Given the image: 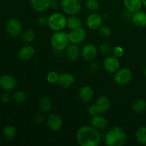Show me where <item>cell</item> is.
I'll list each match as a JSON object with an SVG mask.
<instances>
[{
  "mask_svg": "<svg viewBox=\"0 0 146 146\" xmlns=\"http://www.w3.org/2000/svg\"><path fill=\"white\" fill-rule=\"evenodd\" d=\"M1 101H2L3 103H5V104L9 102V101H10L9 94H4L2 96H1Z\"/></svg>",
  "mask_w": 146,
  "mask_h": 146,
  "instance_id": "8d00e7d4",
  "label": "cell"
},
{
  "mask_svg": "<svg viewBox=\"0 0 146 146\" xmlns=\"http://www.w3.org/2000/svg\"><path fill=\"white\" fill-rule=\"evenodd\" d=\"M78 96L80 100L84 103H88L93 99L94 91L89 86H84L78 91Z\"/></svg>",
  "mask_w": 146,
  "mask_h": 146,
  "instance_id": "e0dca14e",
  "label": "cell"
},
{
  "mask_svg": "<svg viewBox=\"0 0 146 146\" xmlns=\"http://www.w3.org/2000/svg\"><path fill=\"white\" fill-rule=\"evenodd\" d=\"M104 141L108 146H122L126 141V133L121 127H113L106 133Z\"/></svg>",
  "mask_w": 146,
  "mask_h": 146,
  "instance_id": "7a4b0ae2",
  "label": "cell"
},
{
  "mask_svg": "<svg viewBox=\"0 0 146 146\" xmlns=\"http://www.w3.org/2000/svg\"><path fill=\"white\" fill-rule=\"evenodd\" d=\"M142 3L144 6L146 7V0H142Z\"/></svg>",
  "mask_w": 146,
  "mask_h": 146,
  "instance_id": "60d3db41",
  "label": "cell"
},
{
  "mask_svg": "<svg viewBox=\"0 0 146 146\" xmlns=\"http://www.w3.org/2000/svg\"><path fill=\"white\" fill-rule=\"evenodd\" d=\"M36 38V34L33 30H27L21 33V39L25 43H31Z\"/></svg>",
  "mask_w": 146,
  "mask_h": 146,
  "instance_id": "83f0119b",
  "label": "cell"
},
{
  "mask_svg": "<svg viewBox=\"0 0 146 146\" xmlns=\"http://www.w3.org/2000/svg\"><path fill=\"white\" fill-rule=\"evenodd\" d=\"M98 68V65L96 64V63L94 62V63H91V65H90V70L92 71H97Z\"/></svg>",
  "mask_w": 146,
  "mask_h": 146,
  "instance_id": "f35d334b",
  "label": "cell"
},
{
  "mask_svg": "<svg viewBox=\"0 0 146 146\" xmlns=\"http://www.w3.org/2000/svg\"><path fill=\"white\" fill-rule=\"evenodd\" d=\"M44 116L42 114H38L35 117V121L37 123H41L44 122Z\"/></svg>",
  "mask_w": 146,
  "mask_h": 146,
  "instance_id": "74e56055",
  "label": "cell"
},
{
  "mask_svg": "<svg viewBox=\"0 0 146 146\" xmlns=\"http://www.w3.org/2000/svg\"><path fill=\"white\" fill-rule=\"evenodd\" d=\"M34 48L31 45H25L21 47L18 52V56L21 61H28L33 57Z\"/></svg>",
  "mask_w": 146,
  "mask_h": 146,
  "instance_id": "d6986e66",
  "label": "cell"
},
{
  "mask_svg": "<svg viewBox=\"0 0 146 146\" xmlns=\"http://www.w3.org/2000/svg\"><path fill=\"white\" fill-rule=\"evenodd\" d=\"M125 9L132 14L140 11L142 8V0H123Z\"/></svg>",
  "mask_w": 146,
  "mask_h": 146,
  "instance_id": "44dd1931",
  "label": "cell"
},
{
  "mask_svg": "<svg viewBox=\"0 0 146 146\" xmlns=\"http://www.w3.org/2000/svg\"><path fill=\"white\" fill-rule=\"evenodd\" d=\"M98 31H99V34H101V36H102L103 37H105V38L110 36L111 34V29L106 26H101L98 29Z\"/></svg>",
  "mask_w": 146,
  "mask_h": 146,
  "instance_id": "d6a6232c",
  "label": "cell"
},
{
  "mask_svg": "<svg viewBox=\"0 0 146 146\" xmlns=\"http://www.w3.org/2000/svg\"><path fill=\"white\" fill-rule=\"evenodd\" d=\"M86 7L92 12H96L100 8V4L98 0H86Z\"/></svg>",
  "mask_w": 146,
  "mask_h": 146,
  "instance_id": "f1b7e54d",
  "label": "cell"
},
{
  "mask_svg": "<svg viewBox=\"0 0 146 146\" xmlns=\"http://www.w3.org/2000/svg\"><path fill=\"white\" fill-rule=\"evenodd\" d=\"M37 24L41 27H44L46 24H48V19L46 17H44V16H40L37 18L36 20Z\"/></svg>",
  "mask_w": 146,
  "mask_h": 146,
  "instance_id": "d590c367",
  "label": "cell"
},
{
  "mask_svg": "<svg viewBox=\"0 0 146 146\" xmlns=\"http://www.w3.org/2000/svg\"><path fill=\"white\" fill-rule=\"evenodd\" d=\"M86 22L88 28L92 30H96L102 26L103 18L98 13L93 12L87 17Z\"/></svg>",
  "mask_w": 146,
  "mask_h": 146,
  "instance_id": "8fae6325",
  "label": "cell"
},
{
  "mask_svg": "<svg viewBox=\"0 0 146 146\" xmlns=\"http://www.w3.org/2000/svg\"><path fill=\"white\" fill-rule=\"evenodd\" d=\"M121 63L117 57L108 56L104 61V68L107 72L115 73L120 68Z\"/></svg>",
  "mask_w": 146,
  "mask_h": 146,
  "instance_id": "30bf717a",
  "label": "cell"
},
{
  "mask_svg": "<svg viewBox=\"0 0 146 146\" xmlns=\"http://www.w3.org/2000/svg\"><path fill=\"white\" fill-rule=\"evenodd\" d=\"M76 138L80 146H98L101 136L98 130L92 125H83L77 131Z\"/></svg>",
  "mask_w": 146,
  "mask_h": 146,
  "instance_id": "6da1fadb",
  "label": "cell"
},
{
  "mask_svg": "<svg viewBox=\"0 0 146 146\" xmlns=\"http://www.w3.org/2000/svg\"><path fill=\"white\" fill-rule=\"evenodd\" d=\"M135 138L137 141L143 145H146V126H141L135 132Z\"/></svg>",
  "mask_w": 146,
  "mask_h": 146,
  "instance_id": "4316f807",
  "label": "cell"
},
{
  "mask_svg": "<svg viewBox=\"0 0 146 146\" xmlns=\"http://www.w3.org/2000/svg\"><path fill=\"white\" fill-rule=\"evenodd\" d=\"M58 78H59V74L56 71H51L48 72V74H47V81L51 84H55L58 83Z\"/></svg>",
  "mask_w": 146,
  "mask_h": 146,
  "instance_id": "4dcf8cb0",
  "label": "cell"
},
{
  "mask_svg": "<svg viewBox=\"0 0 146 146\" xmlns=\"http://www.w3.org/2000/svg\"><path fill=\"white\" fill-rule=\"evenodd\" d=\"M75 81L74 76L69 73H63L60 74L57 84L64 88H68L72 86Z\"/></svg>",
  "mask_w": 146,
  "mask_h": 146,
  "instance_id": "9a60e30c",
  "label": "cell"
},
{
  "mask_svg": "<svg viewBox=\"0 0 146 146\" xmlns=\"http://www.w3.org/2000/svg\"><path fill=\"white\" fill-rule=\"evenodd\" d=\"M133 111L137 113H141L146 110V101L144 99L136 100L132 105Z\"/></svg>",
  "mask_w": 146,
  "mask_h": 146,
  "instance_id": "d4e9b609",
  "label": "cell"
},
{
  "mask_svg": "<svg viewBox=\"0 0 146 146\" xmlns=\"http://www.w3.org/2000/svg\"><path fill=\"white\" fill-rule=\"evenodd\" d=\"M80 1H81V0H80Z\"/></svg>",
  "mask_w": 146,
  "mask_h": 146,
  "instance_id": "7bdbcfd3",
  "label": "cell"
},
{
  "mask_svg": "<svg viewBox=\"0 0 146 146\" xmlns=\"http://www.w3.org/2000/svg\"><path fill=\"white\" fill-rule=\"evenodd\" d=\"M69 42L68 34L63 30L54 31L50 38L51 46L56 51H61L66 49L69 45Z\"/></svg>",
  "mask_w": 146,
  "mask_h": 146,
  "instance_id": "3957f363",
  "label": "cell"
},
{
  "mask_svg": "<svg viewBox=\"0 0 146 146\" xmlns=\"http://www.w3.org/2000/svg\"><path fill=\"white\" fill-rule=\"evenodd\" d=\"M133 78V74L131 69L128 68H119L114 76V81L118 85H127L131 81Z\"/></svg>",
  "mask_w": 146,
  "mask_h": 146,
  "instance_id": "8992f818",
  "label": "cell"
},
{
  "mask_svg": "<svg viewBox=\"0 0 146 146\" xmlns=\"http://www.w3.org/2000/svg\"><path fill=\"white\" fill-rule=\"evenodd\" d=\"M65 54L69 61H74L78 59L80 55V50L77 44H69L65 49Z\"/></svg>",
  "mask_w": 146,
  "mask_h": 146,
  "instance_id": "ac0fdd59",
  "label": "cell"
},
{
  "mask_svg": "<svg viewBox=\"0 0 146 146\" xmlns=\"http://www.w3.org/2000/svg\"><path fill=\"white\" fill-rule=\"evenodd\" d=\"M97 52L98 50L95 45L93 44H87L81 50V56L85 61H91L96 58Z\"/></svg>",
  "mask_w": 146,
  "mask_h": 146,
  "instance_id": "7c38bea8",
  "label": "cell"
},
{
  "mask_svg": "<svg viewBox=\"0 0 146 146\" xmlns=\"http://www.w3.org/2000/svg\"><path fill=\"white\" fill-rule=\"evenodd\" d=\"M13 99L15 102L22 104L24 103L27 99V95L24 91H17L14 93L13 95Z\"/></svg>",
  "mask_w": 146,
  "mask_h": 146,
  "instance_id": "f546056e",
  "label": "cell"
},
{
  "mask_svg": "<svg viewBox=\"0 0 146 146\" xmlns=\"http://www.w3.org/2000/svg\"><path fill=\"white\" fill-rule=\"evenodd\" d=\"M16 133H17V131H16L15 127L12 125H7L3 129V135L7 141H11L14 139Z\"/></svg>",
  "mask_w": 146,
  "mask_h": 146,
  "instance_id": "484cf974",
  "label": "cell"
},
{
  "mask_svg": "<svg viewBox=\"0 0 146 146\" xmlns=\"http://www.w3.org/2000/svg\"><path fill=\"white\" fill-rule=\"evenodd\" d=\"M88 113L90 116H94V115H96L100 114L99 111H98V108L96 106L95 104H93V105L90 106L88 108Z\"/></svg>",
  "mask_w": 146,
  "mask_h": 146,
  "instance_id": "e575fe53",
  "label": "cell"
},
{
  "mask_svg": "<svg viewBox=\"0 0 146 146\" xmlns=\"http://www.w3.org/2000/svg\"><path fill=\"white\" fill-rule=\"evenodd\" d=\"M99 50L104 55H108L111 53H112L113 48L111 47V46L108 43H103L100 45Z\"/></svg>",
  "mask_w": 146,
  "mask_h": 146,
  "instance_id": "1f68e13d",
  "label": "cell"
},
{
  "mask_svg": "<svg viewBox=\"0 0 146 146\" xmlns=\"http://www.w3.org/2000/svg\"><path fill=\"white\" fill-rule=\"evenodd\" d=\"M61 7L63 12L68 16H76L81 11L80 0H61Z\"/></svg>",
  "mask_w": 146,
  "mask_h": 146,
  "instance_id": "5b68a950",
  "label": "cell"
},
{
  "mask_svg": "<svg viewBox=\"0 0 146 146\" xmlns=\"http://www.w3.org/2000/svg\"><path fill=\"white\" fill-rule=\"evenodd\" d=\"M113 54L114 56L117 57V58H120V57H122L123 55L124 54V51L122 47L121 46H115V48H113L112 51Z\"/></svg>",
  "mask_w": 146,
  "mask_h": 146,
  "instance_id": "836d02e7",
  "label": "cell"
},
{
  "mask_svg": "<svg viewBox=\"0 0 146 146\" xmlns=\"http://www.w3.org/2000/svg\"><path fill=\"white\" fill-rule=\"evenodd\" d=\"M94 104L98 108L100 114L105 113L111 107V102L106 96H100Z\"/></svg>",
  "mask_w": 146,
  "mask_h": 146,
  "instance_id": "ffe728a7",
  "label": "cell"
},
{
  "mask_svg": "<svg viewBox=\"0 0 146 146\" xmlns=\"http://www.w3.org/2000/svg\"><path fill=\"white\" fill-rule=\"evenodd\" d=\"M32 8L39 13L47 11L51 7L52 0H29Z\"/></svg>",
  "mask_w": 146,
  "mask_h": 146,
  "instance_id": "5bb4252c",
  "label": "cell"
},
{
  "mask_svg": "<svg viewBox=\"0 0 146 146\" xmlns=\"http://www.w3.org/2000/svg\"><path fill=\"white\" fill-rule=\"evenodd\" d=\"M58 4H59V3H58V1H56V0H52V2H51V7H52V8H57V7H58Z\"/></svg>",
  "mask_w": 146,
  "mask_h": 146,
  "instance_id": "ab89813d",
  "label": "cell"
},
{
  "mask_svg": "<svg viewBox=\"0 0 146 146\" xmlns=\"http://www.w3.org/2000/svg\"><path fill=\"white\" fill-rule=\"evenodd\" d=\"M52 108V102L51 99L46 96H44L40 99L38 102V109L42 113H47Z\"/></svg>",
  "mask_w": 146,
  "mask_h": 146,
  "instance_id": "603a6c76",
  "label": "cell"
},
{
  "mask_svg": "<svg viewBox=\"0 0 146 146\" xmlns=\"http://www.w3.org/2000/svg\"><path fill=\"white\" fill-rule=\"evenodd\" d=\"M47 125L54 131H58L62 128L63 121L61 117L56 113H51L47 118Z\"/></svg>",
  "mask_w": 146,
  "mask_h": 146,
  "instance_id": "4fadbf2b",
  "label": "cell"
},
{
  "mask_svg": "<svg viewBox=\"0 0 146 146\" xmlns=\"http://www.w3.org/2000/svg\"><path fill=\"white\" fill-rule=\"evenodd\" d=\"M132 21L136 27H143L146 26V14L141 10L132 15Z\"/></svg>",
  "mask_w": 146,
  "mask_h": 146,
  "instance_id": "7402d4cb",
  "label": "cell"
},
{
  "mask_svg": "<svg viewBox=\"0 0 146 146\" xmlns=\"http://www.w3.org/2000/svg\"><path fill=\"white\" fill-rule=\"evenodd\" d=\"M67 18L61 12H54L48 17V26L51 30L61 31L66 27Z\"/></svg>",
  "mask_w": 146,
  "mask_h": 146,
  "instance_id": "277c9868",
  "label": "cell"
},
{
  "mask_svg": "<svg viewBox=\"0 0 146 146\" xmlns=\"http://www.w3.org/2000/svg\"><path fill=\"white\" fill-rule=\"evenodd\" d=\"M90 123H91V125H92L93 127L96 128L98 131L105 130L107 128V126H108V121H107V120L104 116L100 115V114L91 117Z\"/></svg>",
  "mask_w": 146,
  "mask_h": 146,
  "instance_id": "2e32d148",
  "label": "cell"
},
{
  "mask_svg": "<svg viewBox=\"0 0 146 146\" xmlns=\"http://www.w3.org/2000/svg\"><path fill=\"white\" fill-rule=\"evenodd\" d=\"M7 31L11 36H18L22 33V26L17 19H10L7 23Z\"/></svg>",
  "mask_w": 146,
  "mask_h": 146,
  "instance_id": "ba28073f",
  "label": "cell"
},
{
  "mask_svg": "<svg viewBox=\"0 0 146 146\" xmlns=\"http://www.w3.org/2000/svg\"><path fill=\"white\" fill-rule=\"evenodd\" d=\"M68 37H69L70 42L71 44L78 45L85 41L86 38V31L85 29H84L83 27H80L76 29L71 30L68 33Z\"/></svg>",
  "mask_w": 146,
  "mask_h": 146,
  "instance_id": "52a82bcc",
  "label": "cell"
},
{
  "mask_svg": "<svg viewBox=\"0 0 146 146\" xmlns=\"http://www.w3.org/2000/svg\"><path fill=\"white\" fill-rule=\"evenodd\" d=\"M17 85V80L12 76L5 74L0 77V87L7 92L15 89Z\"/></svg>",
  "mask_w": 146,
  "mask_h": 146,
  "instance_id": "9c48e42d",
  "label": "cell"
},
{
  "mask_svg": "<svg viewBox=\"0 0 146 146\" xmlns=\"http://www.w3.org/2000/svg\"><path fill=\"white\" fill-rule=\"evenodd\" d=\"M145 76H146V68H145Z\"/></svg>",
  "mask_w": 146,
  "mask_h": 146,
  "instance_id": "b9f144b4",
  "label": "cell"
},
{
  "mask_svg": "<svg viewBox=\"0 0 146 146\" xmlns=\"http://www.w3.org/2000/svg\"><path fill=\"white\" fill-rule=\"evenodd\" d=\"M66 27H68V28L71 30L76 29L82 27V21L76 16H69L67 18Z\"/></svg>",
  "mask_w": 146,
  "mask_h": 146,
  "instance_id": "cb8c5ba5",
  "label": "cell"
}]
</instances>
